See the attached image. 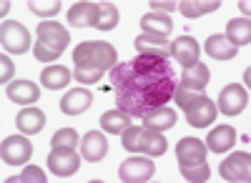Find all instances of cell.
Listing matches in <instances>:
<instances>
[{
    "mask_svg": "<svg viewBox=\"0 0 251 183\" xmlns=\"http://www.w3.org/2000/svg\"><path fill=\"white\" fill-rule=\"evenodd\" d=\"M178 68L171 58L133 55L111 70L108 86L116 93L118 111L131 118H143L151 111L169 106L178 86Z\"/></svg>",
    "mask_w": 251,
    "mask_h": 183,
    "instance_id": "6da1fadb",
    "label": "cell"
},
{
    "mask_svg": "<svg viewBox=\"0 0 251 183\" xmlns=\"http://www.w3.org/2000/svg\"><path fill=\"white\" fill-rule=\"evenodd\" d=\"M73 63L88 70H113L118 66V50L106 40H86L73 50Z\"/></svg>",
    "mask_w": 251,
    "mask_h": 183,
    "instance_id": "7a4b0ae2",
    "label": "cell"
},
{
    "mask_svg": "<svg viewBox=\"0 0 251 183\" xmlns=\"http://www.w3.org/2000/svg\"><path fill=\"white\" fill-rule=\"evenodd\" d=\"M0 46L3 53H28L30 50V33L18 20H3L0 28Z\"/></svg>",
    "mask_w": 251,
    "mask_h": 183,
    "instance_id": "3957f363",
    "label": "cell"
},
{
    "mask_svg": "<svg viewBox=\"0 0 251 183\" xmlns=\"http://www.w3.org/2000/svg\"><path fill=\"white\" fill-rule=\"evenodd\" d=\"M186 120H188V126H194V128H206V126H211L216 115H219V108L216 103L208 95H196L191 103H188L186 108Z\"/></svg>",
    "mask_w": 251,
    "mask_h": 183,
    "instance_id": "277c9868",
    "label": "cell"
},
{
    "mask_svg": "<svg viewBox=\"0 0 251 183\" xmlns=\"http://www.w3.org/2000/svg\"><path fill=\"white\" fill-rule=\"evenodd\" d=\"M48 168L58 178H68V176L78 173L80 156L75 153V148H50V153H48Z\"/></svg>",
    "mask_w": 251,
    "mask_h": 183,
    "instance_id": "5b68a950",
    "label": "cell"
},
{
    "mask_svg": "<svg viewBox=\"0 0 251 183\" xmlns=\"http://www.w3.org/2000/svg\"><path fill=\"white\" fill-rule=\"evenodd\" d=\"M221 178L231 183H249L251 178V153H231L221 160Z\"/></svg>",
    "mask_w": 251,
    "mask_h": 183,
    "instance_id": "8992f818",
    "label": "cell"
},
{
    "mask_svg": "<svg viewBox=\"0 0 251 183\" xmlns=\"http://www.w3.org/2000/svg\"><path fill=\"white\" fill-rule=\"evenodd\" d=\"M0 156L8 166H23L33 156V143L25 136H8L0 146Z\"/></svg>",
    "mask_w": 251,
    "mask_h": 183,
    "instance_id": "52a82bcc",
    "label": "cell"
},
{
    "mask_svg": "<svg viewBox=\"0 0 251 183\" xmlns=\"http://www.w3.org/2000/svg\"><path fill=\"white\" fill-rule=\"evenodd\" d=\"M249 103V91L239 83H231L226 86L221 93H219V100H216V108L226 115H239Z\"/></svg>",
    "mask_w": 251,
    "mask_h": 183,
    "instance_id": "ba28073f",
    "label": "cell"
},
{
    "mask_svg": "<svg viewBox=\"0 0 251 183\" xmlns=\"http://www.w3.org/2000/svg\"><path fill=\"white\" fill-rule=\"evenodd\" d=\"M35 33H38V43H43V46L58 50L60 55H63V50H66V46L71 43L68 30L63 28L60 23H55V20H43Z\"/></svg>",
    "mask_w": 251,
    "mask_h": 183,
    "instance_id": "9c48e42d",
    "label": "cell"
},
{
    "mask_svg": "<svg viewBox=\"0 0 251 183\" xmlns=\"http://www.w3.org/2000/svg\"><path fill=\"white\" fill-rule=\"evenodd\" d=\"M156 173V166L151 158H128L118 171V178L123 183H146Z\"/></svg>",
    "mask_w": 251,
    "mask_h": 183,
    "instance_id": "30bf717a",
    "label": "cell"
},
{
    "mask_svg": "<svg viewBox=\"0 0 251 183\" xmlns=\"http://www.w3.org/2000/svg\"><path fill=\"white\" fill-rule=\"evenodd\" d=\"M176 158L181 168L206 163V143L199 138H181L176 146Z\"/></svg>",
    "mask_w": 251,
    "mask_h": 183,
    "instance_id": "8fae6325",
    "label": "cell"
},
{
    "mask_svg": "<svg viewBox=\"0 0 251 183\" xmlns=\"http://www.w3.org/2000/svg\"><path fill=\"white\" fill-rule=\"evenodd\" d=\"M199 55H201V46L196 43V38L191 35H181L171 43V58L176 60L178 66L183 68H191L199 63Z\"/></svg>",
    "mask_w": 251,
    "mask_h": 183,
    "instance_id": "7c38bea8",
    "label": "cell"
},
{
    "mask_svg": "<svg viewBox=\"0 0 251 183\" xmlns=\"http://www.w3.org/2000/svg\"><path fill=\"white\" fill-rule=\"evenodd\" d=\"M108 153V143H106V136L100 131H88L86 138L80 140V156L88 160V163H98L103 160Z\"/></svg>",
    "mask_w": 251,
    "mask_h": 183,
    "instance_id": "4fadbf2b",
    "label": "cell"
},
{
    "mask_svg": "<svg viewBox=\"0 0 251 183\" xmlns=\"http://www.w3.org/2000/svg\"><path fill=\"white\" fill-rule=\"evenodd\" d=\"M93 103V93L86 91V88H73L68 91L66 95L60 98V111L66 113V115H80V113H86Z\"/></svg>",
    "mask_w": 251,
    "mask_h": 183,
    "instance_id": "5bb4252c",
    "label": "cell"
},
{
    "mask_svg": "<svg viewBox=\"0 0 251 183\" xmlns=\"http://www.w3.org/2000/svg\"><path fill=\"white\" fill-rule=\"evenodd\" d=\"M68 23L71 28H96L98 25V3H75L68 10Z\"/></svg>",
    "mask_w": 251,
    "mask_h": 183,
    "instance_id": "9a60e30c",
    "label": "cell"
},
{
    "mask_svg": "<svg viewBox=\"0 0 251 183\" xmlns=\"http://www.w3.org/2000/svg\"><path fill=\"white\" fill-rule=\"evenodd\" d=\"M208 80H211V70L206 68V63H196L191 68H183V73L178 75V86L186 88V91L201 93L208 86Z\"/></svg>",
    "mask_w": 251,
    "mask_h": 183,
    "instance_id": "2e32d148",
    "label": "cell"
},
{
    "mask_svg": "<svg viewBox=\"0 0 251 183\" xmlns=\"http://www.w3.org/2000/svg\"><path fill=\"white\" fill-rule=\"evenodd\" d=\"M5 93L13 103H20V106H33L40 98V91L33 80H13V83H8Z\"/></svg>",
    "mask_w": 251,
    "mask_h": 183,
    "instance_id": "e0dca14e",
    "label": "cell"
},
{
    "mask_svg": "<svg viewBox=\"0 0 251 183\" xmlns=\"http://www.w3.org/2000/svg\"><path fill=\"white\" fill-rule=\"evenodd\" d=\"M133 46L138 50V55H161V58H171V43L166 38H156V35H138L133 40Z\"/></svg>",
    "mask_w": 251,
    "mask_h": 183,
    "instance_id": "ac0fdd59",
    "label": "cell"
},
{
    "mask_svg": "<svg viewBox=\"0 0 251 183\" xmlns=\"http://www.w3.org/2000/svg\"><path fill=\"white\" fill-rule=\"evenodd\" d=\"M236 143V131L231 126H216L206 138V148L211 153H226Z\"/></svg>",
    "mask_w": 251,
    "mask_h": 183,
    "instance_id": "d6986e66",
    "label": "cell"
},
{
    "mask_svg": "<svg viewBox=\"0 0 251 183\" xmlns=\"http://www.w3.org/2000/svg\"><path fill=\"white\" fill-rule=\"evenodd\" d=\"M141 28L146 35H156V38H166L169 40V33L174 30V20L163 13H149L141 18Z\"/></svg>",
    "mask_w": 251,
    "mask_h": 183,
    "instance_id": "ffe728a7",
    "label": "cell"
},
{
    "mask_svg": "<svg viewBox=\"0 0 251 183\" xmlns=\"http://www.w3.org/2000/svg\"><path fill=\"white\" fill-rule=\"evenodd\" d=\"M15 126L20 133H40L46 126V113L43 111H38V108H23L18 115H15Z\"/></svg>",
    "mask_w": 251,
    "mask_h": 183,
    "instance_id": "44dd1931",
    "label": "cell"
},
{
    "mask_svg": "<svg viewBox=\"0 0 251 183\" xmlns=\"http://www.w3.org/2000/svg\"><path fill=\"white\" fill-rule=\"evenodd\" d=\"M73 70H68L66 66H48L43 73H40V86L48 91H60L71 83Z\"/></svg>",
    "mask_w": 251,
    "mask_h": 183,
    "instance_id": "7402d4cb",
    "label": "cell"
},
{
    "mask_svg": "<svg viewBox=\"0 0 251 183\" xmlns=\"http://www.w3.org/2000/svg\"><path fill=\"white\" fill-rule=\"evenodd\" d=\"M176 111H171L169 106H161L156 111H151L149 115H143L146 120V131H166V128H174L176 126Z\"/></svg>",
    "mask_w": 251,
    "mask_h": 183,
    "instance_id": "603a6c76",
    "label": "cell"
},
{
    "mask_svg": "<svg viewBox=\"0 0 251 183\" xmlns=\"http://www.w3.org/2000/svg\"><path fill=\"white\" fill-rule=\"evenodd\" d=\"M226 40L231 46H249L251 43V23H249V18H234V20H228V25H226Z\"/></svg>",
    "mask_w": 251,
    "mask_h": 183,
    "instance_id": "cb8c5ba5",
    "label": "cell"
},
{
    "mask_svg": "<svg viewBox=\"0 0 251 183\" xmlns=\"http://www.w3.org/2000/svg\"><path fill=\"white\" fill-rule=\"evenodd\" d=\"M206 53L211 55L214 60H231V58H236V46H231L226 40V35H211L206 40Z\"/></svg>",
    "mask_w": 251,
    "mask_h": 183,
    "instance_id": "d4e9b609",
    "label": "cell"
},
{
    "mask_svg": "<svg viewBox=\"0 0 251 183\" xmlns=\"http://www.w3.org/2000/svg\"><path fill=\"white\" fill-rule=\"evenodd\" d=\"M219 8H221L219 0H183V3H178L183 18H201L206 13H216Z\"/></svg>",
    "mask_w": 251,
    "mask_h": 183,
    "instance_id": "484cf974",
    "label": "cell"
},
{
    "mask_svg": "<svg viewBox=\"0 0 251 183\" xmlns=\"http://www.w3.org/2000/svg\"><path fill=\"white\" fill-rule=\"evenodd\" d=\"M100 126L106 133H116L121 136L126 128L131 126V115L128 113H123V111H106L100 115Z\"/></svg>",
    "mask_w": 251,
    "mask_h": 183,
    "instance_id": "4316f807",
    "label": "cell"
},
{
    "mask_svg": "<svg viewBox=\"0 0 251 183\" xmlns=\"http://www.w3.org/2000/svg\"><path fill=\"white\" fill-rule=\"evenodd\" d=\"M141 153L151 156V158L163 156L166 153V138L158 131H146L143 133V140H141Z\"/></svg>",
    "mask_w": 251,
    "mask_h": 183,
    "instance_id": "83f0119b",
    "label": "cell"
},
{
    "mask_svg": "<svg viewBox=\"0 0 251 183\" xmlns=\"http://www.w3.org/2000/svg\"><path fill=\"white\" fill-rule=\"evenodd\" d=\"M118 10H116V5L113 3H98V30H113L116 25H118Z\"/></svg>",
    "mask_w": 251,
    "mask_h": 183,
    "instance_id": "f1b7e54d",
    "label": "cell"
},
{
    "mask_svg": "<svg viewBox=\"0 0 251 183\" xmlns=\"http://www.w3.org/2000/svg\"><path fill=\"white\" fill-rule=\"evenodd\" d=\"M143 133L146 128H138V126H128L123 133H121V143L128 153H141V140H143Z\"/></svg>",
    "mask_w": 251,
    "mask_h": 183,
    "instance_id": "f546056e",
    "label": "cell"
},
{
    "mask_svg": "<svg viewBox=\"0 0 251 183\" xmlns=\"http://www.w3.org/2000/svg\"><path fill=\"white\" fill-rule=\"evenodd\" d=\"M28 10L38 18H53L55 13H60V0H28Z\"/></svg>",
    "mask_w": 251,
    "mask_h": 183,
    "instance_id": "4dcf8cb0",
    "label": "cell"
},
{
    "mask_svg": "<svg viewBox=\"0 0 251 183\" xmlns=\"http://www.w3.org/2000/svg\"><path fill=\"white\" fill-rule=\"evenodd\" d=\"M78 146V133L73 128H60L50 138V148H75Z\"/></svg>",
    "mask_w": 251,
    "mask_h": 183,
    "instance_id": "1f68e13d",
    "label": "cell"
},
{
    "mask_svg": "<svg viewBox=\"0 0 251 183\" xmlns=\"http://www.w3.org/2000/svg\"><path fill=\"white\" fill-rule=\"evenodd\" d=\"M28 181H35V183H46V173L40 171L38 166H28L23 173H18V176H10L8 183H28Z\"/></svg>",
    "mask_w": 251,
    "mask_h": 183,
    "instance_id": "d6a6232c",
    "label": "cell"
},
{
    "mask_svg": "<svg viewBox=\"0 0 251 183\" xmlns=\"http://www.w3.org/2000/svg\"><path fill=\"white\" fill-rule=\"evenodd\" d=\"M181 176L191 183H201V181H208L211 171H208V163H199V166H188V168H181Z\"/></svg>",
    "mask_w": 251,
    "mask_h": 183,
    "instance_id": "836d02e7",
    "label": "cell"
},
{
    "mask_svg": "<svg viewBox=\"0 0 251 183\" xmlns=\"http://www.w3.org/2000/svg\"><path fill=\"white\" fill-rule=\"evenodd\" d=\"M33 55H35V60H40V63H55V60L60 58L58 50H53V48H48V46H43V43H35Z\"/></svg>",
    "mask_w": 251,
    "mask_h": 183,
    "instance_id": "e575fe53",
    "label": "cell"
},
{
    "mask_svg": "<svg viewBox=\"0 0 251 183\" xmlns=\"http://www.w3.org/2000/svg\"><path fill=\"white\" fill-rule=\"evenodd\" d=\"M13 73H15V66H13V60L3 53V55H0V83H8V80L13 78Z\"/></svg>",
    "mask_w": 251,
    "mask_h": 183,
    "instance_id": "d590c367",
    "label": "cell"
},
{
    "mask_svg": "<svg viewBox=\"0 0 251 183\" xmlns=\"http://www.w3.org/2000/svg\"><path fill=\"white\" fill-rule=\"evenodd\" d=\"M151 8H153V10H166V13H169V10H176L178 3H169V0H166V3H151Z\"/></svg>",
    "mask_w": 251,
    "mask_h": 183,
    "instance_id": "8d00e7d4",
    "label": "cell"
},
{
    "mask_svg": "<svg viewBox=\"0 0 251 183\" xmlns=\"http://www.w3.org/2000/svg\"><path fill=\"white\" fill-rule=\"evenodd\" d=\"M239 8H241V10L246 13V18H249V3H239Z\"/></svg>",
    "mask_w": 251,
    "mask_h": 183,
    "instance_id": "74e56055",
    "label": "cell"
}]
</instances>
